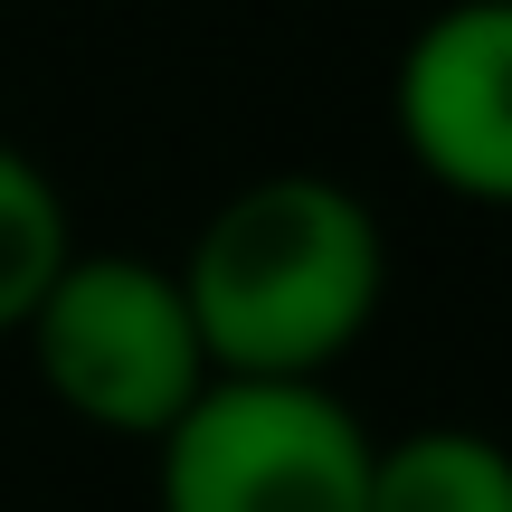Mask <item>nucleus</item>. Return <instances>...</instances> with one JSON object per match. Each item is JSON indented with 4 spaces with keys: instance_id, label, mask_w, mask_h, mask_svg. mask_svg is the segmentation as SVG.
<instances>
[{
    "instance_id": "f257e3e1",
    "label": "nucleus",
    "mask_w": 512,
    "mask_h": 512,
    "mask_svg": "<svg viewBox=\"0 0 512 512\" xmlns=\"http://www.w3.org/2000/svg\"><path fill=\"white\" fill-rule=\"evenodd\" d=\"M219 380H323L389 294V228L323 171H266L200 219L181 266Z\"/></svg>"
},
{
    "instance_id": "f03ea898",
    "label": "nucleus",
    "mask_w": 512,
    "mask_h": 512,
    "mask_svg": "<svg viewBox=\"0 0 512 512\" xmlns=\"http://www.w3.org/2000/svg\"><path fill=\"white\" fill-rule=\"evenodd\" d=\"M19 342H29L38 389L67 418L105 427V437H143V446H162L200 408V389L219 380L181 275L133 247H95V256L76 247Z\"/></svg>"
},
{
    "instance_id": "7ed1b4c3",
    "label": "nucleus",
    "mask_w": 512,
    "mask_h": 512,
    "mask_svg": "<svg viewBox=\"0 0 512 512\" xmlns=\"http://www.w3.org/2000/svg\"><path fill=\"white\" fill-rule=\"evenodd\" d=\"M370 427L323 380H209L162 437V512H370Z\"/></svg>"
},
{
    "instance_id": "20e7f679",
    "label": "nucleus",
    "mask_w": 512,
    "mask_h": 512,
    "mask_svg": "<svg viewBox=\"0 0 512 512\" xmlns=\"http://www.w3.org/2000/svg\"><path fill=\"white\" fill-rule=\"evenodd\" d=\"M389 124L437 190L512 209V0H446L389 76Z\"/></svg>"
},
{
    "instance_id": "39448f33",
    "label": "nucleus",
    "mask_w": 512,
    "mask_h": 512,
    "mask_svg": "<svg viewBox=\"0 0 512 512\" xmlns=\"http://www.w3.org/2000/svg\"><path fill=\"white\" fill-rule=\"evenodd\" d=\"M370 512H512V446L484 427H408L370 446Z\"/></svg>"
},
{
    "instance_id": "423d86ee",
    "label": "nucleus",
    "mask_w": 512,
    "mask_h": 512,
    "mask_svg": "<svg viewBox=\"0 0 512 512\" xmlns=\"http://www.w3.org/2000/svg\"><path fill=\"white\" fill-rule=\"evenodd\" d=\"M67 256H76V228H67L57 181L19 143H0V342L29 332V313L48 304V285L67 275Z\"/></svg>"
}]
</instances>
